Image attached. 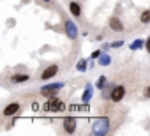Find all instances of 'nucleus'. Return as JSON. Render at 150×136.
Here are the masks:
<instances>
[{
	"label": "nucleus",
	"mask_w": 150,
	"mask_h": 136,
	"mask_svg": "<svg viewBox=\"0 0 150 136\" xmlns=\"http://www.w3.org/2000/svg\"><path fill=\"white\" fill-rule=\"evenodd\" d=\"M42 110H46V111H62V110H64V103H62L60 99H57V97H50V99L44 103Z\"/></svg>",
	"instance_id": "f257e3e1"
},
{
	"label": "nucleus",
	"mask_w": 150,
	"mask_h": 136,
	"mask_svg": "<svg viewBox=\"0 0 150 136\" xmlns=\"http://www.w3.org/2000/svg\"><path fill=\"white\" fill-rule=\"evenodd\" d=\"M64 87V83H53V85H46V87H42L41 89V94L44 96V97H55V94L60 90Z\"/></svg>",
	"instance_id": "f03ea898"
},
{
	"label": "nucleus",
	"mask_w": 150,
	"mask_h": 136,
	"mask_svg": "<svg viewBox=\"0 0 150 136\" xmlns=\"http://www.w3.org/2000/svg\"><path fill=\"white\" fill-rule=\"evenodd\" d=\"M124 96H125V87H124V85H117V87L111 89L110 99H111L113 103H120V101L124 99Z\"/></svg>",
	"instance_id": "7ed1b4c3"
},
{
	"label": "nucleus",
	"mask_w": 150,
	"mask_h": 136,
	"mask_svg": "<svg viewBox=\"0 0 150 136\" xmlns=\"http://www.w3.org/2000/svg\"><path fill=\"white\" fill-rule=\"evenodd\" d=\"M108 124H110V120H108V118H97V120L94 122V127H92V131H94L96 134H103V132H106V129H108Z\"/></svg>",
	"instance_id": "20e7f679"
},
{
	"label": "nucleus",
	"mask_w": 150,
	"mask_h": 136,
	"mask_svg": "<svg viewBox=\"0 0 150 136\" xmlns=\"http://www.w3.org/2000/svg\"><path fill=\"white\" fill-rule=\"evenodd\" d=\"M57 73H58V65H57V64H51V65H48L46 69L42 71V74H41V80H42V81H46V80H51L53 76H57Z\"/></svg>",
	"instance_id": "39448f33"
},
{
	"label": "nucleus",
	"mask_w": 150,
	"mask_h": 136,
	"mask_svg": "<svg viewBox=\"0 0 150 136\" xmlns=\"http://www.w3.org/2000/svg\"><path fill=\"white\" fill-rule=\"evenodd\" d=\"M64 131L65 132H74L76 131V118L74 117H65L64 118Z\"/></svg>",
	"instance_id": "423d86ee"
},
{
	"label": "nucleus",
	"mask_w": 150,
	"mask_h": 136,
	"mask_svg": "<svg viewBox=\"0 0 150 136\" xmlns=\"http://www.w3.org/2000/svg\"><path fill=\"white\" fill-rule=\"evenodd\" d=\"M65 34H67V37H71L72 41L78 37V30H76V25H74L71 20H69V21H65Z\"/></svg>",
	"instance_id": "0eeeda50"
},
{
	"label": "nucleus",
	"mask_w": 150,
	"mask_h": 136,
	"mask_svg": "<svg viewBox=\"0 0 150 136\" xmlns=\"http://www.w3.org/2000/svg\"><path fill=\"white\" fill-rule=\"evenodd\" d=\"M110 28L113 30V32H124V23L117 18V16H113V18H110Z\"/></svg>",
	"instance_id": "6e6552de"
},
{
	"label": "nucleus",
	"mask_w": 150,
	"mask_h": 136,
	"mask_svg": "<svg viewBox=\"0 0 150 136\" xmlns=\"http://www.w3.org/2000/svg\"><path fill=\"white\" fill-rule=\"evenodd\" d=\"M20 111V103H11L4 108V117H13Z\"/></svg>",
	"instance_id": "1a4fd4ad"
},
{
	"label": "nucleus",
	"mask_w": 150,
	"mask_h": 136,
	"mask_svg": "<svg viewBox=\"0 0 150 136\" xmlns=\"http://www.w3.org/2000/svg\"><path fill=\"white\" fill-rule=\"evenodd\" d=\"M69 11L72 13V16H80L81 14V6L78 2H71L69 4Z\"/></svg>",
	"instance_id": "9d476101"
},
{
	"label": "nucleus",
	"mask_w": 150,
	"mask_h": 136,
	"mask_svg": "<svg viewBox=\"0 0 150 136\" xmlns=\"http://www.w3.org/2000/svg\"><path fill=\"white\" fill-rule=\"evenodd\" d=\"M28 74H14L11 80H13V83H23V81H28Z\"/></svg>",
	"instance_id": "9b49d317"
},
{
	"label": "nucleus",
	"mask_w": 150,
	"mask_h": 136,
	"mask_svg": "<svg viewBox=\"0 0 150 136\" xmlns=\"http://www.w3.org/2000/svg\"><path fill=\"white\" fill-rule=\"evenodd\" d=\"M76 69H78L80 73H83V71H87V60H85V58H81V60H78V64H76Z\"/></svg>",
	"instance_id": "f8f14e48"
},
{
	"label": "nucleus",
	"mask_w": 150,
	"mask_h": 136,
	"mask_svg": "<svg viewBox=\"0 0 150 136\" xmlns=\"http://www.w3.org/2000/svg\"><path fill=\"white\" fill-rule=\"evenodd\" d=\"M139 20H141V23H150V9L143 11L141 16H139Z\"/></svg>",
	"instance_id": "ddd939ff"
},
{
	"label": "nucleus",
	"mask_w": 150,
	"mask_h": 136,
	"mask_svg": "<svg viewBox=\"0 0 150 136\" xmlns=\"http://www.w3.org/2000/svg\"><path fill=\"white\" fill-rule=\"evenodd\" d=\"M139 48H143V39H136L131 44V50H139Z\"/></svg>",
	"instance_id": "4468645a"
},
{
	"label": "nucleus",
	"mask_w": 150,
	"mask_h": 136,
	"mask_svg": "<svg viewBox=\"0 0 150 136\" xmlns=\"http://www.w3.org/2000/svg\"><path fill=\"white\" fill-rule=\"evenodd\" d=\"M104 81H106V78H104V76H101V78L97 80V83H96V87H97V89H104Z\"/></svg>",
	"instance_id": "2eb2a0df"
},
{
	"label": "nucleus",
	"mask_w": 150,
	"mask_h": 136,
	"mask_svg": "<svg viewBox=\"0 0 150 136\" xmlns=\"http://www.w3.org/2000/svg\"><path fill=\"white\" fill-rule=\"evenodd\" d=\"M90 97H92V90H90V87H88V89L83 92V101H88Z\"/></svg>",
	"instance_id": "dca6fc26"
},
{
	"label": "nucleus",
	"mask_w": 150,
	"mask_h": 136,
	"mask_svg": "<svg viewBox=\"0 0 150 136\" xmlns=\"http://www.w3.org/2000/svg\"><path fill=\"white\" fill-rule=\"evenodd\" d=\"M99 62H101L103 65H106V64H110V57H103V55H101V57H99Z\"/></svg>",
	"instance_id": "f3484780"
},
{
	"label": "nucleus",
	"mask_w": 150,
	"mask_h": 136,
	"mask_svg": "<svg viewBox=\"0 0 150 136\" xmlns=\"http://www.w3.org/2000/svg\"><path fill=\"white\" fill-rule=\"evenodd\" d=\"M143 97L150 99V85H148V87H145V90H143Z\"/></svg>",
	"instance_id": "a211bd4d"
},
{
	"label": "nucleus",
	"mask_w": 150,
	"mask_h": 136,
	"mask_svg": "<svg viewBox=\"0 0 150 136\" xmlns=\"http://www.w3.org/2000/svg\"><path fill=\"white\" fill-rule=\"evenodd\" d=\"M101 55H103V53H101V51H99V50H96V51H94V53H92V58H99V57H101Z\"/></svg>",
	"instance_id": "6ab92c4d"
},
{
	"label": "nucleus",
	"mask_w": 150,
	"mask_h": 136,
	"mask_svg": "<svg viewBox=\"0 0 150 136\" xmlns=\"http://www.w3.org/2000/svg\"><path fill=\"white\" fill-rule=\"evenodd\" d=\"M146 51H148V53H150V37H148V39H146Z\"/></svg>",
	"instance_id": "aec40b11"
},
{
	"label": "nucleus",
	"mask_w": 150,
	"mask_h": 136,
	"mask_svg": "<svg viewBox=\"0 0 150 136\" xmlns=\"http://www.w3.org/2000/svg\"><path fill=\"white\" fill-rule=\"evenodd\" d=\"M44 2H51V0H44Z\"/></svg>",
	"instance_id": "412c9836"
}]
</instances>
